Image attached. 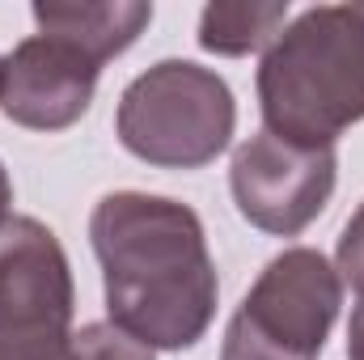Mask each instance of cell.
Listing matches in <instances>:
<instances>
[{"mask_svg": "<svg viewBox=\"0 0 364 360\" xmlns=\"http://www.w3.org/2000/svg\"><path fill=\"white\" fill-rule=\"evenodd\" d=\"M110 327L149 352L195 348L216 314V268L199 216L166 195L114 191L90 216Z\"/></svg>", "mask_w": 364, "mask_h": 360, "instance_id": "cell-1", "label": "cell"}, {"mask_svg": "<svg viewBox=\"0 0 364 360\" xmlns=\"http://www.w3.org/2000/svg\"><path fill=\"white\" fill-rule=\"evenodd\" d=\"M259 106L267 132L331 149L364 119V4L305 9L259 64Z\"/></svg>", "mask_w": 364, "mask_h": 360, "instance_id": "cell-2", "label": "cell"}, {"mask_svg": "<svg viewBox=\"0 0 364 360\" xmlns=\"http://www.w3.org/2000/svg\"><path fill=\"white\" fill-rule=\"evenodd\" d=\"M114 123L132 157L161 170H199L229 149L237 106L212 68L161 60L123 90Z\"/></svg>", "mask_w": 364, "mask_h": 360, "instance_id": "cell-3", "label": "cell"}, {"mask_svg": "<svg viewBox=\"0 0 364 360\" xmlns=\"http://www.w3.org/2000/svg\"><path fill=\"white\" fill-rule=\"evenodd\" d=\"M339 305V271L309 246L284 250L237 305L220 360H318Z\"/></svg>", "mask_w": 364, "mask_h": 360, "instance_id": "cell-4", "label": "cell"}, {"mask_svg": "<svg viewBox=\"0 0 364 360\" xmlns=\"http://www.w3.org/2000/svg\"><path fill=\"white\" fill-rule=\"evenodd\" d=\"M73 271L60 238L34 216L0 225V360H68Z\"/></svg>", "mask_w": 364, "mask_h": 360, "instance_id": "cell-5", "label": "cell"}, {"mask_svg": "<svg viewBox=\"0 0 364 360\" xmlns=\"http://www.w3.org/2000/svg\"><path fill=\"white\" fill-rule=\"evenodd\" d=\"M229 186L237 212L275 238L309 229L335 191V149H305L272 136L267 127L233 153Z\"/></svg>", "mask_w": 364, "mask_h": 360, "instance_id": "cell-6", "label": "cell"}, {"mask_svg": "<svg viewBox=\"0 0 364 360\" xmlns=\"http://www.w3.org/2000/svg\"><path fill=\"white\" fill-rule=\"evenodd\" d=\"M102 64L64 34H34L0 60V110L30 132H64L93 102Z\"/></svg>", "mask_w": 364, "mask_h": 360, "instance_id": "cell-7", "label": "cell"}, {"mask_svg": "<svg viewBox=\"0 0 364 360\" xmlns=\"http://www.w3.org/2000/svg\"><path fill=\"white\" fill-rule=\"evenodd\" d=\"M34 21L43 34H64L85 47L97 64L123 55L140 30L153 21V4L114 0V4H34Z\"/></svg>", "mask_w": 364, "mask_h": 360, "instance_id": "cell-8", "label": "cell"}, {"mask_svg": "<svg viewBox=\"0 0 364 360\" xmlns=\"http://www.w3.org/2000/svg\"><path fill=\"white\" fill-rule=\"evenodd\" d=\"M284 21H288V0L208 4L199 17V47L212 55H250L284 34Z\"/></svg>", "mask_w": 364, "mask_h": 360, "instance_id": "cell-9", "label": "cell"}, {"mask_svg": "<svg viewBox=\"0 0 364 360\" xmlns=\"http://www.w3.org/2000/svg\"><path fill=\"white\" fill-rule=\"evenodd\" d=\"M68 360H153V352L144 344L127 339L123 331H114L110 322H93L81 335H73Z\"/></svg>", "mask_w": 364, "mask_h": 360, "instance_id": "cell-10", "label": "cell"}, {"mask_svg": "<svg viewBox=\"0 0 364 360\" xmlns=\"http://www.w3.org/2000/svg\"><path fill=\"white\" fill-rule=\"evenodd\" d=\"M335 263H339V280L352 284L364 297V203L356 208V216L343 225V238H339V250H335Z\"/></svg>", "mask_w": 364, "mask_h": 360, "instance_id": "cell-11", "label": "cell"}, {"mask_svg": "<svg viewBox=\"0 0 364 360\" xmlns=\"http://www.w3.org/2000/svg\"><path fill=\"white\" fill-rule=\"evenodd\" d=\"M348 360H364V297L352 309V327H348Z\"/></svg>", "mask_w": 364, "mask_h": 360, "instance_id": "cell-12", "label": "cell"}, {"mask_svg": "<svg viewBox=\"0 0 364 360\" xmlns=\"http://www.w3.org/2000/svg\"><path fill=\"white\" fill-rule=\"evenodd\" d=\"M9 203H13V182H9L4 166H0V225L9 221Z\"/></svg>", "mask_w": 364, "mask_h": 360, "instance_id": "cell-13", "label": "cell"}]
</instances>
